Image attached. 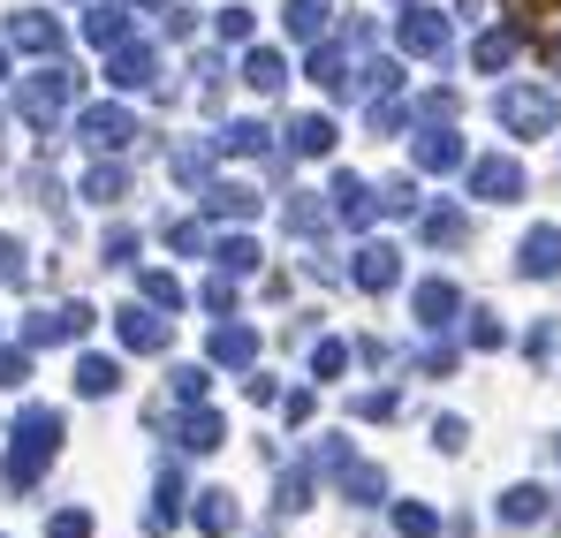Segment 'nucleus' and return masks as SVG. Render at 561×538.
<instances>
[{
	"instance_id": "obj_1",
	"label": "nucleus",
	"mask_w": 561,
	"mask_h": 538,
	"mask_svg": "<svg viewBox=\"0 0 561 538\" xmlns=\"http://www.w3.org/2000/svg\"><path fill=\"white\" fill-rule=\"evenodd\" d=\"M15 440H8V462H0V478H8V493H31L38 478H46V462L61 455V410H23L15 425H8Z\"/></svg>"
},
{
	"instance_id": "obj_2",
	"label": "nucleus",
	"mask_w": 561,
	"mask_h": 538,
	"mask_svg": "<svg viewBox=\"0 0 561 538\" xmlns=\"http://www.w3.org/2000/svg\"><path fill=\"white\" fill-rule=\"evenodd\" d=\"M77 84H84V69H38V77H23V84H15V114H23V129L54 137V129H61V106L77 99Z\"/></svg>"
},
{
	"instance_id": "obj_3",
	"label": "nucleus",
	"mask_w": 561,
	"mask_h": 538,
	"mask_svg": "<svg viewBox=\"0 0 561 538\" xmlns=\"http://www.w3.org/2000/svg\"><path fill=\"white\" fill-rule=\"evenodd\" d=\"M493 122H501L508 137L539 145V137H554L561 106H554V91H539V84H501V91H493Z\"/></svg>"
},
{
	"instance_id": "obj_4",
	"label": "nucleus",
	"mask_w": 561,
	"mask_h": 538,
	"mask_svg": "<svg viewBox=\"0 0 561 538\" xmlns=\"http://www.w3.org/2000/svg\"><path fill=\"white\" fill-rule=\"evenodd\" d=\"M402 54H417V61H448V54H456V15L433 8V0H410V8H402Z\"/></svg>"
},
{
	"instance_id": "obj_5",
	"label": "nucleus",
	"mask_w": 561,
	"mask_h": 538,
	"mask_svg": "<svg viewBox=\"0 0 561 538\" xmlns=\"http://www.w3.org/2000/svg\"><path fill=\"white\" fill-rule=\"evenodd\" d=\"M92 334V304H46L23 319V350H61V342H84Z\"/></svg>"
},
{
	"instance_id": "obj_6",
	"label": "nucleus",
	"mask_w": 561,
	"mask_h": 538,
	"mask_svg": "<svg viewBox=\"0 0 561 538\" xmlns=\"http://www.w3.org/2000/svg\"><path fill=\"white\" fill-rule=\"evenodd\" d=\"M77 137L92 145L99 160H106V152H129V145H137V114H129V106H114V99H99V106L77 114Z\"/></svg>"
},
{
	"instance_id": "obj_7",
	"label": "nucleus",
	"mask_w": 561,
	"mask_h": 538,
	"mask_svg": "<svg viewBox=\"0 0 561 538\" xmlns=\"http://www.w3.org/2000/svg\"><path fill=\"white\" fill-rule=\"evenodd\" d=\"M410 160H417V175H456V168H470L463 137H456L448 122H417V137H410Z\"/></svg>"
},
{
	"instance_id": "obj_8",
	"label": "nucleus",
	"mask_w": 561,
	"mask_h": 538,
	"mask_svg": "<svg viewBox=\"0 0 561 538\" xmlns=\"http://www.w3.org/2000/svg\"><path fill=\"white\" fill-rule=\"evenodd\" d=\"M106 84L114 91H152L160 84V46H145V38L106 46Z\"/></svg>"
},
{
	"instance_id": "obj_9",
	"label": "nucleus",
	"mask_w": 561,
	"mask_h": 538,
	"mask_svg": "<svg viewBox=\"0 0 561 538\" xmlns=\"http://www.w3.org/2000/svg\"><path fill=\"white\" fill-rule=\"evenodd\" d=\"M524 190H531V175H524V160H501V152L470 160V197H485V205H516Z\"/></svg>"
},
{
	"instance_id": "obj_10",
	"label": "nucleus",
	"mask_w": 561,
	"mask_h": 538,
	"mask_svg": "<svg viewBox=\"0 0 561 538\" xmlns=\"http://www.w3.org/2000/svg\"><path fill=\"white\" fill-rule=\"evenodd\" d=\"M410 304H417V327H433V334L463 319V288H456L448 273H433V281H417V288H410Z\"/></svg>"
},
{
	"instance_id": "obj_11",
	"label": "nucleus",
	"mask_w": 561,
	"mask_h": 538,
	"mask_svg": "<svg viewBox=\"0 0 561 538\" xmlns=\"http://www.w3.org/2000/svg\"><path fill=\"white\" fill-rule=\"evenodd\" d=\"M417 236H425L433 251H463L470 243V213L448 205V197H440V205H417Z\"/></svg>"
},
{
	"instance_id": "obj_12",
	"label": "nucleus",
	"mask_w": 561,
	"mask_h": 538,
	"mask_svg": "<svg viewBox=\"0 0 561 538\" xmlns=\"http://www.w3.org/2000/svg\"><path fill=\"white\" fill-rule=\"evenodd\" d=\"M350 281H357L365 296L402 288V251H394V243H365V251H357V266H350Z\"/></svg>"
},
{
	"instance_id": "obj_13",
	"label": "nucleus",
	"mask_w": 561,
	"mask_h": 538,
	"mask_svg": "<svg viewBox=\"0 0 561 538\" xmlns=\"http://www.w3.org/2000/svg\"><path fill=\"white\" fill-rule=\"evenodd\" d=\"M114 334H122V350H137V357H160L168 350V311H114Z\"/></svg>"
},
{
	"instance_id": "obj_14",
	"label": "nucleus",
	"mask_w": 561,
	"mask_h": 538,
	"mask_svg": "<svg viewBox=\"0 0 561 538\" xmlns=\"http://www.w3.org/2000/svg\"><path fill=\"white\" fill-rule=\"evenodd\" d=\"M205 364H220V371L259 364V334H251L243 319H220V327H213V342H205Z\"/></svg>"
},
{
	"instance_id": "obj_15",
	"label": "nucleus",
	"mask_w": 561,
	"mask_h": 538,
	"mask_svg": "<svg viewBox=\"0 0 561 538\" xmlns=\"http://www.w3.org/2000/svg\"><path fill=\"white\" fill-rule=\"evenodd\" d=\"M8 46H23V54H61V23H54L46 8H15V15H8Z\"/></svg>"
},
{
	"instance_id": "obj_16",
	"label": "nucleus",
	"mask_w": 561,
	"mask_h": 538,
	"mask_svg": "<svg viewBox=\"0 0 561 538\" xmlns=\"http://www.w3.org/2000/svg\"><path fill=\"white\" fill-rule=\"evenodd\" d=\"M280 129H288V152H296V160H327V152L342 145L334 114H296V122H280Z\"/></svg>"
},
{
	"instance_id": "obj_17",
	"label": "nucleus",
	"mask_w": 561,
	"mask_h": 538,
	"mask_svg": "<svg viewBox=\"0 0 561 538\" xmlns=\"http://www.w3.org/2000/svg\"><path fill=\"white\" fill-rule=\"evenodd\" d=\"M547 508H554V493H547V485H508V493L493 501V516H501L508 531H531V524H547Z\"/></svg>"
},
{
	"instance_id": "obj_18",
	"label": "nucleus",
	"mask_w": 561,
	"mask_h": 538,
	"mask_svg": "<svg viewBox=\"0 0 561 538\" xmlns=\"http://www.w3.org/2000/svg\"><path fill=\"white\" fill-rule=\"evenodd\" d=\"M327 190H334V220H342V228H373V220H379V197H373V182H357V175H334Z\"/></svg>"
},
{
	"instance_id": "obj_19",
	"label": "nucleus",
	"mask_w": 561,
	"mask_h": 538,
	"mask_svg": "<svg viewBox=\"0 0 561 538\" xmlns=\"http://www.w3.org/2000/svg\"><path fill=\"white\" fill-rule=\"evenodd\" d=\"M213 152H228V160H274V129L266 122H220Z\"/></svg>"
},
{
	"instance_id": "obj_20",
	"label": "nucleus",
	"mask_w": 561,
	"mask_h": 538,
	"mask_svg": "<svg viewBox=\"0 0 561 538\" xmlns=\"http://www.w3.org/2000/svg\"><path fill=\"white\" fill-rule=\"evenodd\" d=\"M183 470L175 462H160V478H152V508H145V531H175V516H183Z\"/></svg>"
},
{
	"instance_id": "obj_21",
	"label": "nucleus",
	"mask_w": 561,
	"mask_h": 538,
	"mask_svg": "<svg viewBox=\"0 0 561 538\" xmlns=\"http://www.w3.org/2000/svg\"><path fill=\"white\" fill-rule=\"evenodd\" d=\"M220 440H228V417H220V410H205V402H190V410H183V425H175V448L213 455Z\"/></svg>"
},
{
	"instance_id": "obj_22",
	"label": "nucleus",
	"mask_w": 561,
	"mask_h": 538,
	"mask_svg": "<svg viewBox=\"0 0 561 538\" xmlns=\"http://www.w3.org/2000/svg\"><path fill=\"white\" fill-rule=\"evenodd\" d=\"M516 273H524V281H547V273H561V228H531V236L516 243Z\"/></svg>"
},
{
	"instance_id": "obj_23",
	"label": "nucleus",
	"mask_w": 561,
	"mask_h": 538,
	"mask_svg": "<svg viewBox=\"0 0 561 538\" xmlns=\"http://www.w3.org/2000/svg\"><path fill=\"white\" fill-rule=\"evenodd\" d=\"M197 197H205L213 220H251V213H259V190H251V182H205Z\"/></svg>"
},
{
	"instance_id": "obj_24",
	"label": "nucleus",
	"mask_w": 561,
	"mask_h": 538,
	"mask_svg": "<svg viewBox=\"0 0 561 538\" xmlns=\"http://www.w3.org/2000/svg\"><path fill=\"white\" fill-rule=\"evenodd\" d=\"M280 23H288V38H296V46H319V38L334 31V8H327V0H288V8H280Z\"/></svg>"
},
{
	"instance_id": "obj_25",
	"label": "nucleus",
	"mask_w": 561,
	"mask_h": 538,
	"mask_svg": "<svg viewBox=\"0 0 561 538\" xmlns=\"http://www.w3.org/2000/svg\"><path fill=\"white\" fill-rule=\"evenodd\" d=\"M236 69H243V84L259 91V99H274V91L288 84V61H280L274 46H243V61H236Z\"/></svg>"
},
{
	"instance_id": "obj_26",
	"label": "nucleus",
	"mask_w": 561,
	"mask_h": 538,
	"mask_svg": "<svg viewBox=\"0 0 561 538\" xmlns=\"http://www.w3.org/2000/svg\"><path fill=\"white\" fill-rule=\"evenodd\" d=\"M508 61H516V31H508V23H493V31H478V38H470V69L501 77Z\"/></svg>"
},
{
	"instance_id": "obj_27",
	"label": "nucleus",
	"mask_w": 561,
	"mask_h": 538,
	"mask_svg": "<svg viewBox=\"0 0 561 538\" xmlns=\"http://www.w3.org/2000/svg\"><path fill=\"white\" fill-rule=\"evenodd\" d=\"M236 516H243V508H236L228 485H205V493H197V531H205V538H228V531H236Z\"/></svg>"
},
{
	"instance_id": "obj_28",
	"label": "nucleus",
	"mask_w": 561,
	"mask_h": 538,
	"mask_svg": "<svg viewBox=\"0 0 561 538\" xmlns=\"http://www.w3.org/2000/svg\"><path fill=\"white\" fill-rule=\"evenodd\" d=\"M205 251H213V266H220V273H259V259H266V251H259V236H243V228H236V236H220V243H205Z\"/></svg>"
},
{
	"instance_id": "obj_29",
	"label": "nucleus",
	"mask_w": 561,
	"mask_h": 538,
	"mask_svg": "<svg viewBox=\"0 0 561 538\" xmlns=\"http://www.w3.org/2000/svg\"><path fill=\"white\" fill-rule=\"evenodd\" d=\"M84 197H92V205H122V197H129V168H122V160H92Z\"/></svg>"
},
{
	"instance_id": "obj_30",
	"label": "nucleus",
	"mask_w": 561,
	"mask_h": 538,
	"mask_svg": "<svg viewBox=\"0 0 561 538\" xmlns=\"http://www.w3.org/2000/svg\"><path fill=\"white\" fill-rule=\"evenodd\" d=\"M84 38H92V46H122V38H129V8H122V0H99L92 15H84Z\"/></svg>"
},
{
	"instance_id": "obj_31",
	"label": "nucleus",
	"mask_w": 561,
	"mask_h": 538,
	"mask_svg": "<svg viewBox=\"0 0 561 538\" xmlns=\"http://www.w3.org/2000/svg\"><path fill=\"white\" fill-rule=\"evenodd\" d=\"M311 485H319V470H311V462L280 470V493H274V508H280V516H304V508H311Z\"/></svg>"
},
{
	"instance_id": "obj_32",
	"label": "nucleus",
	"mask_w": 561,
	"mask_h": 538,
	"mask_svg": "<svg viewBox=\"0 0 561 538\" xmlns=\"http://www.w3.org/2000/svg\"><path fill=\"white\" fill-rule=\"evenodd\" d=\"M168 168H175L183 190H205V182H213V145H175V152H168Z\"/></svg>"
},
{
	"instance_id": "obj_33",
	"label": "nucleus",
	"mask_w": 561,
	"mask_h": 538,
	"mask_svg": "<svg viewBox=\"0 0 561 538\" xmlns=\"http://www.w3.org/2000/svg\"><path fill=\"white\" fill-rule=\"evenodd\" d=\"M114 387H122V364H114V357H99V350H92V357H77V394H92V402H99V394H114Z\"/></svg>"
},
{
	"instance_id": "obj_34",
	"label": "nucleus",
	"mask_w": 561,
	"mask_h": 538,
	"mask_svg": "<svg viewBox=\"0 0 561 538\" xmlns=\"http://www.w3.org/2000/svg\"><path fill=\"white\" fill-rule=\"evenodd\" d=\"M137 296H145L152 311H183V281H175V273H160V266L137 273Z\"/></svg>"
},
{
	"instance_id": "obj_35",
	"label": "nucleus",
	"mask_w": 561,
	"mask_h": 538,
	"mask_svg": "<svg viewBox=\"0 0 561 538\" xmlns=\"http://www.w3.org/2000/svg\"><path fill=\"white\" fill-rule=\"evenodd\" d=\"M357 462V448H350V433H319L311 440V470H327V478H342Z\"/></svg>"
},
{
	"instance_id": "obj_36",
	"label": "nucleus",
	"mask_w": 561,
	"mask_h": 538,
	"mask_svg": "<svg viewBox=\"0 0 561 538\" xmlns=\"http://www.w3.org/2000/svg\"><path fill=\"white\" fill-rule=\"evenodd\" d=\"M342 493L373 508V501H387V470H373V462H350V470H342Z\"/></svg>"
},
{
	"instance_id": "obj_37",
	"label": "nucleus",
	"mask_w": 561,
	"mask_h": 538,
	"mask_svg": "<svg viewBox=\"0 0 561 538\" xmlns=\"http://www.w3.org/2000/svg\"><path fill=\"white\" fill-rule=\"evenodd\" d=\"M463 342L470 350H508V327L493 311H463Z\"/></svg>"
},
{
	"instance_id": "obj_38",
	"label": "nucleus",
	"mask_w": 561,
	"mask_h": 538,
	"mask_svg": "<svg viewBox=\"0 0 561 538\" xmlns=\"http://www.w3.org/2000/svg\"><path fill=\"white\" fill-rule=\"evenodd\" d=\"M387 516H394V531H402V538H433V531H440V516H433L425 501H394Z\"/></svg>"
},
{
	"instance_id": "obj_39",
	"label": "nucleus",
	"mask_w": 561,
	"mask_h": 538,
	"mask_svg": "<svg viewBox=\"0 0 561 538\" xmlns=\"http://www.w3.org/2000/svg\"><path fill=\"white\" fill-rule=\"evenodd\" d=\"M394 410H402V402H394V387H365V394L350 402V417H357V425H387Z\"/></svg>"
},
{
	"instance_id": "obj_40",
	"label": "nucleus",
	"mask_w": 561,
	"mask_h": 538,
	"mask_svg": "<svg viewBox=\"0 0 561 538\" xmlns=\"http://www.w3.org/2000/svg\"><path fill=\"white\" fill-rule=\"evenodd\" d=\"M213 31H220V38H228V46H251V31H259V15H251V8H236V0H228V8H220V15H213Z\"/></svg>"
},
{
	"instance_id": "obj_41",
	"label": "nucleus",
	"mask_w": 561,
	"mask_h": 538,
	"mask_svg": "<svg viewBox=\"0 0 561 538\" xmlns=\"http://www.w3.org/2000/svg\"><path fill=\"white\" fill-rule=\"evenodd\" d=\"M327 220H334V205H319V197H296L288 205V228L296 236H327Z\"/></svg>"
},
{
	"instance_id": "obj_42",
	"label": "nucleus",
	"mask_w": 561,
	"mask_h": 538,
	"mask_svg": "<svg viewBox=\"0 0 561 538\" xmlns=\"http://www.w3.org/2000/svg\"><path fill=\"white\" fill-rule=\"evenodd\" d=\"M373 197H379V213H417V205H425V197H417V182H410V175H394V182H379Z\"/></svg>"
},
{
	"instance_id": "obj_43",
	"label": "nucleus",
	"mask_w": 561,
	"mask_h": 538,
	"mask_svg": "<svg viewBox=\"0 0 561 538\" xmlns=\"http://www.w3.org/2000/svg\"><path fill=\"white\" fill-rule=\"evenodd\" d=\"M197 304H205L213 319H236V273H220V281H205V288H197Z\"/></svg>"
},
{
	"instance_id": "obj_44",
	"label": "nucleus",
	"mask_w": 561,
	"mask_h": 538,
	"mask_svg": "<svg viewBox=\"0 0 561 538\" xmlns=\"http://www.w3.org/2000/svg\"><path fill=\"white\" fill-rule=\"evenodd\" d=\"M456 114H463V99H456L448 84H433L425 99H417V122H456Z\"/></svg>"
},
{
	"instance_id": "obj_45",
	"label": "nucleus",
	"mask_w": 561,
	"mask_h": 538,
	"mask_svg": "<svg viewBox=\"0 0 561 538\" xmlns=\"http://www.w3.org/2000/svg\"><path fill=\"white\" fill-rule=\"evenodd\" d=\"M410 129V106L402 99H373V137H402Z\"/></svg>"
},
{
	"instance_id": "obj_46",
	"label": "nucleus",
	"mask_w": 561,
	"mask_h": 538,
	"mask_svg": "<svg viewBox=\"0 0 561 538\" xmlns=\"http://www.w3.org/2000/svg\"><path fill=\"white\" fill-rule=\"evenodd\" d=\"M350 371V342H319L311 350V379H342Z\"/></svg>"
},
{
	"instance_id": "obj_47",
	"label": "nucleus",
	"mask_w": 561,
	"mask_h": 538,
	"mask_svg": "<svg viewBox=\"0 0 561 538\" xmlns=\"http://www.w3.org/2000/svg\"><path fill=\"white\" fill-rule=\"evenodd\" d=\"M168 387H175V402H205V387H213V364H183Z\"/></svg>"
},
{
	"instance_id": "obj_48",
	"label": "nucleus",
	"mask_w": 561,
	"mask_h": 538,
	"mask_svg": "<svg viewBox=\"0 0 561 538\" xmlns=\"http://www.w3.org/2000/svg\"><path fill=\"white\" fill-rule=\"evenodd\" d=\"M168 243H175L183 259H197V251H205L213 236H205V220H168Z\"/></svg>"
},
{
	"instance_id": "obj_49",
	"label": "nucleus",
	"mask_w": 561,
	"mask_h": 538,
	"mask_svg": "<svg viewBox=\"0 0 561 538\" xmlns=\"http://www.w3.org/2000/svg\"><path fill=\"white\" fill-rule=\"evenodd\" d=\"M23 379H31V350H23V342H15V350L0 342V387H23Z\"/></svg>"
},
{
	"instance_id": "obj_50",
	"label": "nucleus",
	"mask_w": 561,
	"mask_h": 538,
	"mask_svg": "<svg viewBox=\"0 0 561 538\" xmlns=\"http://www.w3.org/2000/svg\"><path fill=\"white\" fill-rule=\"evenodd\" d=\"M463 440H470L463 417H433V448H440V455H463Z\"/></svg>"
},
{
	"instance_id": "obj_51",
	"label": "nucleus",
	"mask_w": 561,
	"mask_h": 538,
	"mask_svg": "<svg viewBox=\"0 0 561 538\" xmlns=\"http://www.w3.org/2000/svg\"><path fill=\"white\" fill-rule=\"evenodd\" d=\"M99 259H106V266H129V259H137V236H129V228H106Z\"/></svg>"
},
{
	"instance_id": "obj_52",
	"label": "nucleus",
	"mask_w": 561,
	"mask_h": 538,
	"mask_svg": "<svg viewBox=\"0 0 561 538\" xmlns=\"http://www.w3.org/2000/svg\"><path fill=\"white\" fill-rule=\"evenodd\" d=\"M46 538H92V516H84V508H61V516L46 524Z\"/></svg>"
},
{
	"instance_id": "obj_53",
	"label": "nucleus",
	"mask_w": 561,
	"mask_h": 538,
	"mask_svg": "<svg viewBox=\"0 0 561 538\" xmlns=\"http://www.w3.org/2000/svg\"><path fill=\"white\" fill-rule=\"evenodd\" d=\"M23 243H15V236H0V281H8V288H15V281H23Z\"/></svg>"
},
{
	"instance_id": "obj_54",
	"label": "nucleus",
	"mask_w": 561,
	"mask_h": 538,
	"mask_svg": "<svg viewBox=\"0 0 561 538\" xmlns=\"http://www.w3.org/2000/svg\"><path fill=\"white\" fill-rule=\"evenodd\" d=\"M456 342H433V350H425V371H433V379H448V371H456Z\"/></svg>"
},
{
	"instance_id": "obj_55",
	"label": "nucleus",
	"mask_w": 561,
	"mask_h": 538,
	"mask_svg": "<svg viewBox=\"0 0 561 538\" xmlns=\"http://www.w3.org/2000/svg\"><path fill=\"white\" fill-rule=\"evenodd\" d=\"M280 410H288V425H311V410H319V402H311V387H296Z\"/></svg>"
},
{
	"instance_id": "obj_56",
	"label": "nucleus",
	"mask_w": 561,
	"mask_h": 538,
	"mask_svg": "<svg viewBox=\"0 0 561 538\" xmlns=\"http://www.w3.org/2000/svg\"><path fill=\"white\" fill-rule=\"evenodd\" d=\"M160 15H168V38H190V31H197V15H190V8H175V0H168Z\"/></svg>"
},
{
	"instance_id": "obj_57",
	"label": "nucleus",
	"mask_w": 561,
	"mask_h": 538,
	"mask_svg": "<svg viewBox=\"0 0 561 538\" xmlns=\"http://www.w3.org/2000/svg\"><path fill=\"white\" fill-rule=\"evenodd\" d=\"M243 387H251V402H259V410H266V402H280V387H274V379H266V371H251Z\"/></svg>"
},
{
	"instance_id": "obj_58",
	"label": "nucleus",
	"mask_w": 561,
	"mask_h": 538,
	"mask_svg": "<svg viewBox=\"0 0 561 538\" xmlns=\"http://www.w3.org/2000/svg\"><path fill=\"white\" fill-rule=\"evenodd\" d=\"M508 8H516V15H531V23H539V15H554L561 0H508Z\"/></svg>"
},
{
	"instance_id": "obj_59",
	"label": "nucleus",
	"mask_w": 561,
	"mask_h": 538,
	"mask_svg": "<svg viewBox=\"0 0 561 538\" xmlns=\"http://www.w3.org/2000/svg\"><path fill=\"white\" fill-rule=\"evenodd\" d=\"M129 8H168V0H129Z\"/></svg>"
},
{
	"instance_id": "obj_60",
	"label": "nucleus",
	"mask_w": 561,
	"mask_h": 538,
	"mask_svg": "<svg viewBox=\"0 0 561 538\" xmlns=\"http://www.w3.org/2000/svg\"><path fill=\"white\" fill-rule=\"evenodd\" d=\"M554 69H561V38H554Z\"/></svg>"
},
{
	"instance_id": "obj_61",
	"label": "nucleus",
	"mask_w": 561,
	"mask_h": 538,
	"mask_svg": "<svg viewBox=\"0 0 561 538\" xmlns=\"http://www.w3.org/2000/svg\"><path fill=\"white\" fill-rule=\"evenodd\" d=\"M554 455H561V433H554Z\"/></svg>"
},
{
	"instance_id": "obj_62",
	"label": "nucleus",
	"mask_w": 561,
	"mask_h": 538,
	"mask_svg": "<svg viewBox=\"0 0 561 538\" xmlns=\"http://www.w3.org/2000/svg\"><path fill=\"white\" fill-rule=\"evenodd\" d=\"M0 69H8V54H0Z\"/></svg>"
},
{
	"instance_id": "obj_63",
	"label": "nucleus",
	"mask_w": 561,
	"mask_h": 538,
	"mask_svg": "<svg viewBox=\"0 0 561 538\" xmlns=\"http://www.w3.org/2000/svg\"><path fill=\"white\" fill-rule=\"evenodd\" d=\"M402 8H410V0H402Z\"/></svg>"
},
{
	"instance_id": "obj_64",
	"label": "nucleus",
	"mask_w": 561,
	"mask_h": 538,
	"mask_svg": "<svg viewBox=\"0 0 561 538\" xmlns=\"http://www.w3.org/2000/svg\"><path fill=\"white\" fill-rule=\"evenodd\" d=\"M0 129H8V122H0Z\"/></svg>"
}]
</instances>
